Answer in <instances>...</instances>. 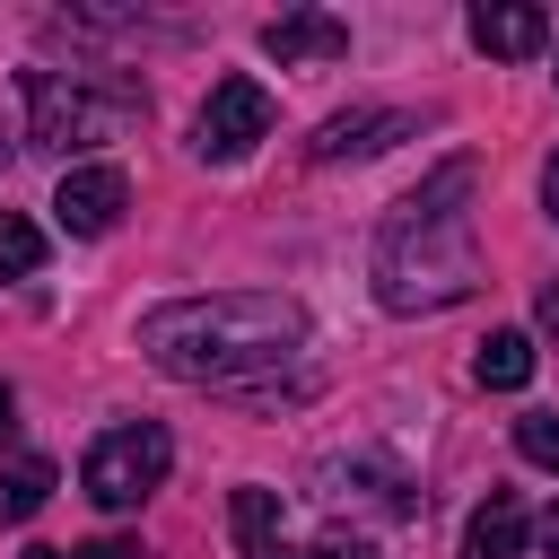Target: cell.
<instances>
[{
  "label": "cell",
  "mask_w": 559,
  "mask_h": 559,
  "mask_svg": "<svg viewBox=\"0 0 559 559\" xmlns=\"http://www.w3.org/2000/svg\"><path fill=\"white\" fill-rule=\"evenodd\" d=\"M297 341H306V306L280 288H218V297H175L140 314L148 367L183 384H218V393H245L262 367L297 358Z\"/></svg>",
  "instance_id": "1"
},
{
  "label": "cell",
  "mask_w": 559,
  "mask_h": 559,
  "mask_svg": "<svg viewBox=\"0 0 559 559\" xmlns=\"http://www.w3.org/2000/svg\"><path fill=\"white\" fill-rule=\"evenodd\" d=\"M472 166H445L437 183H419L384 236H376V297L393 314H437L463 306L480 288V253H472Z\"/></svg>",
  "instance_id": "2"
},
{
  "label": "cell",
  "mask_w": 559,
  "mask_h": 559,
  "mask_svg": "<svg viewBox=\"0 0 559 559\" xmlns=\"http://www.w3.org/2000/svg\"><path fill=\"white\" fill-rule=\"evenodd\" d=\"M140 114H148V96L131 79H105V70H26V131H35V148L79 157V148L122 140Z\"/></svg>",
  "instance_id": "3"
},
{
  "label": "cell",
  "mask_w": 559,
  "mask_h": 559,
  "mask_svg": "<svg viewBox=\"0 0 559 559\" xmlns=\"http://www.w3.org/2000/svg\"><path fill=\"white\" fill-rule=\"evenodd\" d=\"M166 463H175V437L157 428V419H131V428H105L96 445H87V463H79V489L105 507V515H131L157 480H166Z\"/></svg>",
  "instance_id": "4"
},
{
  "label": "cell",
  "mask_w": 559,
  "mask_h": 559,
  "mask_svg": "<svg viewBox=\"0 0 559 559\" xmlns=\"http://www.w3.org/2000/svg\"><path fill=\"white\" fill-rule=\"evenodd\" d=\"M253 140H271V87H262V79H218L210 105H201V122H192V148H201L210 166H227V157H245Z\"/></svg>",
  "instance_id": "5"
},
{
  "label": "cell",
  "mask_w": 559,
  "mask_h": 559,
  "mask_svg": "<svg viewBox=\"0 0 559 559\" xmlns=\"http://www.w3.org/2000/svg\"><path fill=\"white\" fill-rule=\"evenodd\" d=\"M122 210H131L122 166H70V175H61V192H52L61 236H114V227H122Z\"/></svg>",
  "instance_id": "6"
},
{
  "label": "cell",
  "mask_w": 559,
  "mask_h": 559,
  "mask_svg": "<svg viewBox=\"0 0 559 559\" xmlns=\"http://www.w3.org/2000/svg\"><path fill=\"white\" fill-rule=\"evenodd\" d=\"M472 44H480L489 61H533V52L550 44V17H542L533 0H480V9H472Z\"/></svg>",
  "instance_id": "7"
},
{
  "label": "cell",
  "mask_w": 559,
  "mask_h": 559,
  "mask_svg": "<svg viewBox=\"0 0 559 559\" xmlns=\"http://www.w3.org/2000/svg\"><path fill=\"white\" fill-rule=\"evenodd\" d=\"M262 52H271V61H341V52H349V26H341L332 9H288V17L262 26Z\"/></svg>",
  "instance_id": "8"
},
{
  "label": "cell",
  "mask_w": 559,
  "mask_h": 559,
  "mask_svg": "<svg viewBox=\"0 0 559 559\" xmlns=\"http://www.w3.org/2000/svg\"><path fill=\"white\" fill-rule=\"evenodd\" d=\"M402 131H411V114H376V105H367V114H332V122L314 131V157H323V166H341V157H376V148H393Z\"/></svg>",
  "instance_id": "9"
},
{
  "label": "cell",
  "mask_w": 559,
  "mask_h": 559,
  "mask_svg": "<svg viewBox=\"0 0 559 559\" xmlns=\"http://www.w3.org/2000/svg\"><path fill=\"white\" fill-rule=\"evenodd\" d=\"M463 559H524V498H515V489H489V498L472 507Z\"/></svg>",
  "instance_id": "10"
},
{
  "label": "cell",
  "mask_w": 559,
  "mask_h": 559,
  "mask_svg": "<svg viewBox=\"0 0 559 559\" xmlns=\"http://www.w3.org/2000/svg\"><path fill=\"white\" fill-rule=\"evenodd\" d=\"M227 524H236V550L245 559H271L280 550V489H236L227 498Z\"/></svg>",
  "instance_id": "11"
},
{
  "label": "cell",
  "mask_w": 559,
  "mask_h": 559,
  "mask_svg": "<svg viewBox=\"0 0 559 559\" xmlns=\"http://www.w3.org/2000/svg\"><path fill=\"white\" fill-rule=\"evenodd\" d=\"M472 376H480L489 393H524V384H533V341H524V332H489L480 358H472Z\"/></svg>",
  "instance_id": "12"
},
{
  "label": "cell",
  "mask_w": 559,
  "mask_h": 559,
  "mask_svg": "<svg viewBox=\"0 0 559 559\" xmlns=\"http://www.w3.org/2000/svg\"><path fill=\"white\" fill-rule=\"evenodd\" d=\"M44 498H52V463H44V454H17V463L0 472V515L17 524V515H35Z\"/></svg>",
  "instance_id": "13"
},
{
  "label": "cell",
  "mask_w": 559,
  "mask_h": 559,
  "mask_svg": "<svg viewBox=\"0 0 559 559\" xmlns=\"http://www.w3.org/2000/svg\"><path fill=\"white\" fill-rule=\"evenodd\" d=\"M35 262H44V236H35V218L0 210V280H26Z\"/></svg>",
  "instance_id": "14"
},
{
  "label": "cell",
  "mask_w": 559,
  "mask_h": 559,
  "mask_svg": "<svg viewBox=\"0 0 559 559\" xmlns=\"http://www.w3.org/2000/svg\"><path fill=\"white\" fill-rule=\"evenodd\" d=\"M515 454L542 463V472H559V411H524L515 419Z\"/></svg>",
  "instance_id": "15"
},
{
  "label": "cell",
  "mask_w": 559,
  "mask_h": 559,
  "mask_svg": "<svg viewBox=\"0 0 559 559\" xmlns=\"http://www.w3.org/2000/svg\"><path fill=\"white\" fill-rule=\"evenodd\" d=\"M26 559H140L131 542H87V550H26Z\"/></svg>",
  "instance_id": "16"
},
{
  "label": "cell",
  "mask_w": 559,
  "mask_h": 559,
  "mask_svg": "<svg viewBox=\"0 0 559 559\" xmlns=\"http://www.w3.org/2000/svg\"><path fill=\"white\" fill-rule=\"evenodd\" d=\"M542 210L559 218V148H550V166H542Z\"/></svg>",
  "instance_id": "17"
},
{
  "label": "cell",
  "mask_w": 559,
  "mask_h": 559,
  "mask_svg": "<svg viewBox=\"0 0 559 559\" xmlns=\"http://www.w3.org/2000/svg\"><path fill=\"white\" fill-rule=\"evenodd\" d=\"M542 550L559 559V498H550V515H542Z\"/></svg>",
  "instance_id": "18"
},
{
  "label": "cell",
  "mask_w": 559,
  "mask_h": 559,
  "mask_svg": "<svg viewBox=\"0 0 559 559\" xmlns=\"http://www.w3.org/2000/svg\"><path fill=\"white\" fill-rule=\"evenodd\" d=\"M542 323H550V341H559V280L542 288Z\"/></svg>",
  "instance_id": "19"
},
{
  "label": "cell",
  "mask_w": 559,
  "mask_h": 559,
  "mask_svg": "<svg viewBox=\"0 0 559 559\" xmlns=\"http://www.w3.org/2000/svg\"><path fill=\"white\" fill-rule=\"evenodd\" d=\"M9 411H17V393H9V384H0V437H9V428H17V419H9Z\"/></svg>",
  "instance_id": "20"
},
{
  "label": "cell",
  "mask_w": 559,
  "mask_h": 559,
  "mask_svg": "<svg viewBox=\"0 0 559 559\" xmlns=\"http://www.w3.org/2000/svg\"><path fill=\"white\" fill-rule=\"evenodd\" d=\"M271 559H306V550H271Z\"/></svg>",
  "instance_id": "21"
}]
</instances>
